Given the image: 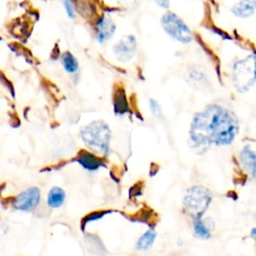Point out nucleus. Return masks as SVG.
Listing matches in <instances>:
<instances>
[{"label": "nucleus", "mask_w": 256, "mask_h": 256, "mask_svg": "<svg viewBox=\"0 0 256 256\" xmlns=\"http://www.w3.org/2000/svg\"><path fill=\"white\" fill-rule=\"evenodd\" d=\"M116 26L113 21L107 17H102L96 24V38L99 42L108 41L114 34Z\"/></svg>", "instance_id": "nucleus-8"}, {"label": "nucleus", "mask_w": 256, "mask_h": 256, "mask_svg": "<svg viewBox=\"0 0 256 256\" xmlns=\"http://www.w3.org/2000/svg\"><path fill=\"white\" fill-rule=\"evenodd\" d=\"M158 6L162 8H168L170 5V0H153Z\"/></svg>", "instance_id": "nucleus-19"}, {"label": "nucleus", "mask_w": 256, "mask_h": 256, "mask_svg": "<svg viewBox=\"0 0 256 256\" xmlns=\"http://www.w3.org/2000/svg\"><path fill=\"white\" fill-rule=\"evenodd\" d=\"M83 142L92 150L106 154L109 149L111 130L102 120H96L84 126L80 131Z\"/></svg>", "instance_id": "nucleus-2"}, {"label": "nucleus", "mask_w": 256, "mask_h": 256, "mask_svg": "<svg viewBox=\"0 0 256 256\" xmlns=\"http://www.w3.org/2000/svg\"><path fill=\"white\" fill-rule=\"evenodd\" d=\"M40 199V190L37 187H30L14 198L13 208L19 211H30L39 204Z\"/></svg>", "instance_id": "nucleus-6"}, {"label": "nucleus", "mask_w": 256, "mask_h": 256, "mask_svg": "<svg viewBox=\"0 0 256 256\" xmlns=\"http://www.w3.org/2000/svg\"><path fill=\"white\" fill-rule=\"evenodd\" d=\"M114 111L116 114H124L128 110V103L123 88H118L114 92Z\"/></svg>", "instance_id": "nucleus-14"}, {"label": "nucleus", "mask_w": 256, "mask_h": 256, "mask_svg": "<svg viewBox=\"0 0 256 256\" xmlns=\"http://www.w3.org/2000/svg\"><path fill=\"white\" fill-rule=\"evenodd\" d=\"M66 198L65 191L60 187H53L47 195V204L51 208H59L63 205Z\"/></svg>", "instance_id": "nucleus-13"}, {"label": "nucleus", "mask_w": 256, "mask_h": 256, "mask_svg": "<svg viewBox=\"0 0 256 256\" xmlns=\"http://www.w3.org/2000/svg\"><path fill=\"white\" fill-rule=\"evenodd\" d=\"M238 129V120L232 111L211 104L194 115L189 135L194 147L205 151L212 144L217 146L231 144Z\"/></svg>", "instance_id": "nucleus-1"}, {"label": "nucleus", "mask_w": 256, "mask_h": 256, "mask_svg": "<svg viewBox=\"0 0 256 256\" xmlns=\"http://www.w3.org/2000/svg\"><path fill=\"white\" fill-rule=\"evenodd\" d=\"M240 162L243 168L256 178V153L248 145L243 147L240 152Z\"/></svg>", "instance_id": "nucleus-10"}, {"label": "nucleus", "mask_w": 256, "mask_h": 256, "mask_svg": "<svg viewBox=\"0 0 256 256\" xmlns=\"http://www.w3.org/2000/svg\"><path fill=\"white\" fill-rule=\"evenodd\" d=\"M63 1V6L66 10L67 15L69 18L73 19L75 17V4L72 0H62Z\"/></svg>", "instance_id": "nucleus-18"}, {"label": "nucleus", "mask_w": 256, "mask_h": 256, "mask_svg": "<svg viewBox=\"0 0 256 256\" xmlns=\"http://www.w3.org/2000/svg\"><path fill=\"white\" fill-rule=\"evenodd\" d=\"M251 236L254 237V238H256V227L252 229V231H251Z\"/></svg>", "instance_id": "nucleus-21"}, {"label": "nucleus", "mask_w": 256, "mask_h": 256, "mask_svg": "<svg viewBox=\"0 0 256 256\" xmlns=\"http://www.w3.org/2000/svg\"><path fill=\"white\" fill-rule=\"evenodd\" d=\"M231 11L239 18H248L256 13V0H237Z\"/></svg>", "instance_id": "nucleus-9"}, {"label": "nucleus", "mask_w": 256, "mask_h": 256, "mask_svg": "<svg viewBox=\"0 0 256 256\" xmlns=\"http://www.w3.org/2000/svg\"><path fill=\"white\" fill-rule=\"evenodd\" d=\"M155 239H156V232L153 228H151L141 235L135 247L137 250H148L153 245Z\"/></svg>", "instance_id": "nucleus-15"}, {"label": "nucleus", "mask_w": 256, "mask_h": 256, "mask_svg": "<svg viewBox=\"0 0 256 256\" xmlns=\"http://www.w3.org/2000/svg\"><path fill=\"white\" fill-rule=\"evenodd\" d=\"M61 63H62L63 68L68 73H75L78 70V67H79L77 59L69 51H66L62 54Z\"/></svg>", "instance_id": "nucleus-16"}, {"label": "nucleus", "mask_w": 256, "mask_h": 256, "mask_svg": "<svg viewBox=\"0 0 256 256\" xmlns=\"http://www.w3.org/2000/svg\"><path fill=\"white\" fill-rule=\"evenodd\" d=\"M149 107H150V111L152 112V114L158 118H160L162 116V109L159 105V103L155 100V99H150L149 100Z\"/></svg>", "instance_id": "nucleus-17"}, {"label": "nucleus", "mask_w": 256, "mask_h": 256, "mask_svg": "<svg viewBox=\"0 0 256 256\" xmlns=\"http://www.w3.org/2000/svg\"><path fill=\"white\" fill-rule=\"evenodd\" d=\"M77 161L84 169L88 171H95L104 165V163L99 157H97L91 152L84 151V150L79 152Z\"/></svg>", "instance_id": "nucleus-11"}, {"label": "nucleus", "mask_w": 256, "mask_h": 256, "mask_svg": "<svg viewBox=\"0 0 256 256\" xmlns=\"http://www.w3.org/2000/svg\"><path fill=\"white\" fill-rule=\"evenodd\" d=\"M137 42L136 38L133 35H127L122 37L114 46L113 52L115 57L120 62L130 61L136 53Z\"/></svg>", "instance_id": "nucleus-7"}, {"label": "nucleus", "mask_w": 256, "mask_h": 256, "mask_svg": "<svg viewBox=\"0 0 256 256\" xmlns=\"http://www.w3.org/2000/svg\"><path fill=\"white\" fill-rule=\"evenodd\" d=\"M164 31L180 43L187 44L192 41V32L184 21L173 12L165 13L161 18Z\"/></svg>", "instance_id": "nucleus-5"}, {"label": "nucleus", "mask_w": 256, "mask_h": 256, "mask_svg": "<svg viewBox=\"0 0 256 256\" xmlns=\"http://www.w3.org/2000/svg\"><path fill=\"white\" fill-rule=\"evenodd\" d=\"M232 78L235 88L240 92L248 91L256 82V57L249 55L233 65Z\"/></svg>", "instance_id": "nucleus-4"}, {"label": "nucleus", "mask_w": 256, "mask_h": 256, "mask_svg": "<svg viewBox=\"0 0 256 256\" xmlns=\"http://www.w3.org/2000/svg\"><path fill=\"white\" fill-rule=\"evenodd\" d=\"M121 3L123 5H126V6H131V5H134L135 3H137L138 0H120Z\"/></svg>", "instance_id": "nucleus-20"}, {"label": "nucleus", "mask_w": 256, "mask_h": 256, "mask_svg": "<svg viewBox=\"0 0 256 256\" xmlns=\"http://www.w3.org/2000/svg\"><path fill=\"white\" fill-rule=\"evenodd\" d=\"M212 200L211 193L202 186H192L183 197V206L190 217L194 219L202 218Z\"/></svg>", "instance_id": "nucleus-3"}, {"label": "nucleus", "mask_w": 256, "mask_h": 256, "mask_svg": "<svg viewBox=\"0 0 256 256\" xmlns=\"http://www.w3.org/2000/svg\"><path fill=\"white\" fill-rule=\"evenodd\" d=\"M213 221L212 219H194L193 229L196 237L200 239H208L211 236V232L213 230Z\"/></svg>", "instance_id": "nucleus-12"}]
</instances>
